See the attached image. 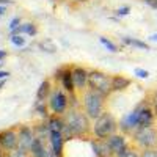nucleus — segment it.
<instances>
[{
  "mask_svg": "<svg viewBox=\"0 0 157 157\" xmlns=\"http://www.w3.org/2000/svg\"><path fill=\"white\" fill-rule=\"evenodd\" d=\"M101 43H102L104 46H105V47H107L110 52H116V46H115L112 41H109L107 38H101Z\"/></svg>",
  "mask_w": 157,
  "mask_h": 157,
  "instance_id": "412c9836",
  "label": "nucleus"
},
{
  "mask_svg": "<svg viewBox=\"0 0 157 157\" xmlns=\"http://www.w3.org/2000/svg\"><path fill=\"white\" fill-rule=\"evenodd\" d=\"M52 157H57V155H52Z\"/></svg>",
  "mask_w": 157,
  "mask_h": 157,
  "instance_id": "58836bf2",
  "label": "nucleus"
},
{
  "mask_svg": "<svg viewBox=\"0 0 157 157\" xmlns=\"http://www.w3.org/2000/svg\"><path fill=\"white\" fill-rule=\"evenodd\" d=\"M152 124V112L148 107H138V126L148 127Z\"/></svg>",
  "mask_w": 157,
  "mask_h": 157,
  "instance_id": "9b49d317",
  "label": "nucleus"
},
{
  "mask_svg": "<svg viewBox=\"0 0 157 157\" xmlns=\"http://www.w3.org/2000/svg\"><path fill=\"white\" fill-rule=\"evenodd\" d=\"M115 129H116V123H115V118L110 113H102L94 124V132L99 138L110 137L115 132Z\"/></svg>",
  "mask_w": 157,
  "mask_h": 157,
  "instance_id": "f03ea898",
  "label": "nucleus"
},
{
  "mask_svg": "<svg viewBox=\"0 0 157 157\" xmlns=\"http://www.w3.org/2000/svg\"><path fill=\"white\" fill-rule=\"evenodd\" d=\"M19 143H21V148H30L32 143H33V138H32V130L24 127L19 134Z\"/></svg>",
  "mask_w": 157,
  "mask_h": 157,
  "instance_id": "f8f14e48",
  "label": "nucleus"
},
{
  "mask_svg": "<svg viewBox=\"0 0 157 157\" xmlns=\"http://www.w3.org/2000/svg\"><path fill=\"white\" fill-rule=\"evenodd\" d=\"M30 149H32V154H33L35 157H46V155H47L46 148L43 146V143L39 141V140H33Z\"/></svg>",
  "mask_w": 157,
  "mask_h": 157,
  "instance_id": "2eb2a0df",
  "label": "nucleus"
},
{
  "mask_svg": "<svg viewBox=\"0 0 157 157\" xmlns=\"http://www.w3.org/2000/svg\"><path fill=\"white\" fill-rule=\"evenodd\" d=\"M127 13H129V6H123V8L118 10V14L120 16H124V14H127Z\"/></svg>",
  "mask_w": 157,
  "mask_h": 157,
  "instance_id": "bb28decb",
  "label": "nucleus"
},
{
  "mask_svg": "<svg viewBox=\"0 0 157 157\" xmlns=\"http://www.w3.org/2000/svg\"><path fill=\"white\" fill-rule=\"evenodd\" d=\"M134 72H135V75H138V77H141V78H146V77L149 75V74H148V71H145V69H140V68H137Z\"/></svg>",
  "mask_w": 157,
  "mask_h": 157,
  "instance_id": "b1692460",
  "label": "nucleus"
},
{
  "mask_svg": "<svg viewBox=\"0 0 157 157\" xmlns=\"http://www.w3.org/2000/svg\"><path fill=\"white\" fill-rule=\"evenodd\" d=\"M17 135L13 132V130H5V132L0 134V145H2L5 149H13L17 143Z\"/></svg>",
  "mask_w": 157,
  "mask_h": 157,
  "instance_id": "0eeeda50",
  "label": "nucleus"
},
{
  "mask_svg": "<svg viewBox=\"0 0 157 157\" xmlns=\"http://www.w3.org/2000/svg\"><path fill=\"white\" fill-rule=\"evenodd\" d=\"M88 120L86 116H83L82 113H71L68 116L66 123H64V129H66L68 134H85L88 130Z\"/></svg>",
  "mask_w": 157,
  "mask_h": 157,
  "instance_id": "7ed1b4c3",
  "label": "nucleus"
},
{
  "mask_svg": "<svg viewBox=\"0 0 157 157\" xmlns=\"http://www.w3.org/2000/svg\"><path fill=\"white\" fill-rule=\"evenodd\" d=\"M151 39H154V41H157V35H152V36H151Z\"/></svg>",
  "mask_w": 157,
  "mask_h": 157,
  "instance_id": "f704fd0d",
  "label": "nucleus"
},
{
  "mask_svg": "<svg viewBox=\"0 0 157 157\" xmlns=\"http://www.w3.org/2000/svg\"><path fill=\"white\" fill-rule=\"evenodd\" d=\"M13 157H27V154H25L24 149H17L14 154H13Z\"/></svg>",
  "mask_w": 157,
  "mask_h": 157,
  "instance_id": "a878e982",
  "label": "nucleus"
},
{
  "mask_svg": "<svg viewBox=\"0 0 157 157\" xmlns=\"http://www.w3.org/2000/svg\"><path fill=\"white\" fill-rule=\"evenodd\" d=\"M3 85H5V80H2V82H0V88H2Z\"/></svg>",
  "mask_w": 157,
  "mask_h": 157,
  "instance_id": "e433bc0d",
  "label": "nucleus"
},
{
  "mask_svg": "<svg viewBox=\"0 0 157 157\" xmlns=\"http://www.w3.org/2000/svg\"><path fill=\"white\" fill-rule=\"evenodd\" d=\"M61 80H63V85L68 91H74V80H72V71H64L63 75H61Z\"/></svg>",
  "mask_w": 157,
  "mask_h": 157,
  "instance_id": "dca6fc26",
  "label": "nucleus"
},
{
  "mask_svg": "<svg viewBox=\"0 0 157 157\" xmlns=\"http://www.w3.org/2000/svg\"><path fill=\"white\" fill-rule=\"evenodd\" d=\"M85 109L88 116L91 118H99L102 113V94L98 91L91 90L85 96Z\"/></svg>",
  "mask_w": 157,
  "mask_h": 157,
  "instance_id": "20e7f679",
  "label": "nucleus"
},
{
  "mask_svg": "<svg viewBox=\"0 0 157 157\" xmlns=\"http://www.w3.org/2000/svg\"><path fill=\"white\" fill-rule=\"evenodd\" d=\"M109 146H110V151L120 155L124 149H126V140L121 137V135H110L109 138Z\"/></svg>",
  "mask_w": 157,
  "mask_h": 157,
  "instance_id": "1a4fd4ad",
  "label": "nucleus"
},
{
  "mask_svg": "<svg viewBox=\"0 0 157 157\" xmlns=\"http://www.w3.org/2000/svg\"><path fill=\"white\" fill-rule=\"evenodd\" d=\"M141 157H157V152H154V151H146Z\"/></svg>",
  "mask_w": 157,
  "mask_h": 157,
  "instance_id": "c85d7f7f",
  "label": "nucleus"
},
{
  "mask_svg": "<svg viewBox=\"0 0 157 157\" xmlns=\"http://www.w3.org/2000/svg\"><path fill=\"white\" fill-rule=\"evenodd\" d=\"M3 13H5V8H3V6H0V14H3Z\"/></svg>",
  "mask_w": 157,
  "mask_h": 157,
  "instance_id": "72a5a7b5",
  "label": "nucleus"
},
{
  "mask_svg": "<svg viewBox=\"0 0 157 157\" xmlns=\"http://www.w3.org/2000/svg\"><path fill=\"white\" fill-rule=\"evenodd\" d=\"M11 43L14 44V46H19V47H22V46L25 44V39H24L21 35H13V36H11Z\"/></svg>",
  "mask_w": 157,
  "mask_h": 157,
  "instance_id": "aec40b11",
  "label": "nucleus"
},
{
  "mask_svg": "<svg viewBox=\"0 0 157 157\" xmlns=\"http://www.w3.org/2000/svg\"><path fill=\"white\" fill-rule=\"evenodd\" d=\"M5 55H6V54H5V52H0V60H2V58H3ZM0 64H2V63H0Z\"/></svg>",
  "mask_w": 157,
  "mask_h": 157,
  "instance_id": "473e14b6",
  "label": "nucleus"
},
{
  "mask_svg": "<svg viewBox=\"0 0 157 157\" xmlns=\"http://www.w3.org/2000/svg\"><path fill=\"white\" fill-rule=\"evenodd\" d=\"M123 41L129 46H135V47H140V49H149L146 43H143V41H138V39H132V38H124Z\"/></svg>",
  "mask_w": 157,
  "mask_h": 157,
  "instance_id": "a211bd4d",
  "label": "nucleus"
},
{
  "mask_svg": "<svg viewBox=\"0 0 157 157\" xmlns=\"http://www.w3.org/2000/svg\"><path fill=\"white\" fill-rule=\"evenodd\" d=\"M88 85L93 91H98L102 96H105L112 91V78L101 71H93L88 74Z\"/></svg>",
  "mask_w": 157,
  "mask_h": 157,
  "instance_id": "f257e3e1",
  "label": "nucleus"
},
{
  "mask_svg": "<svg viewBox=\"0 0 157 157\" xmlns=\"http://www.w3.org/2000/svg\"><path fill=\"white\" fill-rule=\"evenodd\" d=\"M129 83H130L129 78H126V77H123V75H115V77H112V90H113V91H121V90L127 88Z\"/></svg>",
  "mask_w": 157,
  "mask_h": 157,
  "instance_id": "ddd939ff",
  "label": "nucleus"
},
{
  "mask_svg": "<svg viewBox=\"0 0 157 157\" xmlns=\"http://www.w3.org/2000/svg\"><path fill=\"white\" fill-rule=\"evenodd\" d=\"M49 90H50V83L47 80H44L41 85H39V88H38V93H36L38 99H44L47 96V93H49Z\"/></svg>",
  "mask_w": 157,
  "mask_h": 157,
  "instance_id": "f3484780",
  "label": "nucleus"
},
{
  "mask_svg": "<svg viewBox=\"0 0 157 157\" xmlns=\"http://www.w3.org/2000/svg\"><path fill=\"white\" fill-rule=\"evenodd\" d=\"M63 129H64V123L63 121L55 120V118H54V120H50V130H60V132H61Z\"/></svg>",
  "mask_w": 157,
  "mask_h": 157,
  "instance_id": "6ab92c4d",
  "label": "nucleus"
},
{
  "mask_svg": "<svg viewBox=\"0 0 157 157\" xmlns=\"http://www.w3.org/2000/svg\"><path fill=\"white\" fill-rule=\"evenodd\" d=\"M154 101H155V110H157V93H155V99Z\"/></svg>",
  "mask_w": 157,
  "mask_h": 157,
  "instance_id": "c9c22d12",
  "label": "nucleus"
},
{
  "mask_svg": "<svg viewBox=\"0 0 157 157\" xmlns=\"http://www.w3.org/2000/svg\"><path fill=\"white\" fill-rule=\"evenodd\" d=\"M120 157H138V155H137V152H135V151L127 149V148H126V149L120 154Z\"/></svg>",
  "mask_w": 157,
  "mask_h": 157,
  "instance_id": "5701e85b",
  "label": "nucleus"
},
{
  "mask_svg": "<svg viewBox=\"0 0 157 157\" xmlns=\"http://www.w3.org/2000/svg\"><path fill=\"white\" fill-rule=\"evenodd\" d=\"M5 77H8V72H5V71H0V78H5Z\"/></svg>",
  "mask_w": 157,
  "mask_h": 157,
  "instance_id": "7c9ffc66",
  "label": "nucleus"
},
{
  "mask_svg": "<svg viewBox=\"0 0 157 157\" xmlns=\"http://www.w3.org/2000/svg\"><path fill=\"white\" fill-rule=\"evenodd\" d=\"M78 2H85V0H78Z\"/></svg>",
  "mask_w": 157,
  "mask_h": 157,
  "instance_id": "4c0bfd02",
  "label": "nucleus"
},
{
  "mask_svg": "<svg viewBox=\"0 0 157 157\" xmlns=\"http://www.w3.org/2000/svg\"><path fill=\"white\" fill-rule=\"evenodd\" d=\"M66 105H68L66 96H64L61 91H55V93L52 94V98H50V107H52V110H54L55 113H63L64 109H66Z\"/></svg>",
  "mask_w": 157,
  "mask_h": 157,
  "instance_id": "423d86ee",
  "label": "nucleus"
},
{
  "mask_svg": "<svg viewBox=\"0 0 157 157\" xmlns=\"http://www.w3.org/2000/svg\"><path fill=\"white\" fill-rule=\"evenodd\" d=\"M0 3H3V5H10V3H13L11 0H0Z\"/></svg>",
  "mask_w": 157,
  "mask_h": 157,
  "instance_id": "2f4dec72",
  "label": "nucleus"
},
{
  "mask_svg": "<svg viewBox=\"0 0 157 157\" xmlns=\"http://www.w3.org/2000/svg\"><path fill=\"white\" fill-rule=\"evenodd\" d=\"M135 138H137V141L140 143V145L146 146V148L154 146L157 143V134H155V130L151 129L149 126L148 127H140L137 130V134H135Z\"/></svg>",
  "mask_w": 157,
  "mask_h": 157,
  "instance_id": "39448f33",
  "label": "nucleus"
},
{
  "mask_svg": "<svg viewBox=\"0 0 157 157\" xmlns=\"http://www.w3.org/2000/svg\"><path fill=\"white\" fill-rule=\"evenodd\" d=\"M19 22H21V19H19V17H14V19L11 21V24H10V29H11V30L17 29V24H19Z\"/></svg>",
  "mask_w": 157,
  "mask_h": 157,
  "instance_id": "393cba45",
  "label": "nucleus"
},
{
  "mask_svg": "<svg viewBox=\"0 0 157 157\" xmlns=\"http://www.w3.org/2000/svg\"><path fill=\"white\" fill-rule=\"evenodd\" d=\"M50 143L54 148V154L60 157L63 152V135L60 130H50Z\"/></svg>",
  "mask_w": 157,
  "mask_h": 157,
  "instance_id": "6e6552de",
  "label": "nucleus"
},
{
  "mask_svg": "<svg viewBox=\"0 0 157 157\" xmlns=\"http://www.w3.org/2000/svg\"><path fill=\"white\" fill-rule=\"evenodd\" d=\"M72 80H74L75 88H83V85L88 82V72L82 68L72 69Z\"/></svg>",
  "mask_w": 157,
  "mask_h": 157,
  "instance_id": "9d476101",
  "label": "nucleus"
},
{
  "mask_svg": "<svg viewBox=\"0 0 157 157\" xmlns=\"http://www.w3.org/2000/svg\"><path fill=\"white\" fill-rule=\"evenodd\" d=\"M27 33H29V35H35V33H36V29L33 27L32 24H27Z\"/></svg>",
  "mask_w": 157,
  "mask_h": 157,
  "instance_id": "cd10ccee",
  "label": "nucleus"
},
{
  "mask_svg": "<svg viewBox=\"0 0 157 157\" xmlns=\"http://www.w3.org/2000/svg\"><path fill=\"white\" fill-rule=\"evenodd\" d=\"M93 149H94L98 157H105L109 152H112L109 143H104V141H94L93 143Z\"/></svg>",
  "mask_w": 157,
  "mask_h": 157,
  "instance_id": "4468645a",
  "label": "nucleus"
},
{
  "mask_svg": "<svg viewBox=\"0 0 157 157\" xmlns=\"http://www.w3.org/2000/svg\"><path fill=\"white\" fill-rule=\"evenodd\" d=\"M145 3H148L152 8H157V0H145Z\"/></svg>",
  "mask_w": 157,
  "mask_h": 157,
  "instance_id": "c756f323",
  "label": "nucleus"
},
{
  "mask_svg": "<svg viewBox=\"0 0 157 157\" xmlns=\"http://www.w3.org/2000/svg\"><path fill=\"white\" fill-rule=\"evenodd\" d=\"M39 46H41V49H44V50H47V52H55V46L52 44L50 41H43Z\"/></svg>",
  "mask_w": 157,
  "mask_h": 157,
  "instance_id": "4be33fe9",
  "label": "nucleus"
}]
</instances>
